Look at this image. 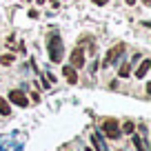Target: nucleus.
I'll return each instance as SVG.
<instances>
[{
  "mask_svg": "<svg viewBox=\"0 0 151 151\" xmlns=\"http://www.w3.org/2000/svg\"><path fill=\"white\" fill-rule=\"evenodd\" d=\"M47 51H49V60H51L53 65H60V62H62V56H65V42H62L60 33H53V36L47 40Z\"/></svg>",
  "mask_w": 151,
  "mask_h": 151,
  "instance_id": "f257e3e1",
  "label": "nucleus"
},
{
  "mask_svg": "<svg viewBox=\"0 0 151 151\" xmlns=\"http://www.w3.org/2000/svg\"><path fill=\"white\" fill-rule=\"evenodd\" d=\"M102 133L109 138V140H118V138L122 136V131H120V124H118V120L107 118V120L102 122Z\"/></svg>",
  "mask_w": 151,
  "mask_h": 151,
  "instance_id": "f03ea898",
  "label": "nucleus"
},
{
  "mask_svg": "<svg viewBox=\"0 0 151 151\" xmlns=\"http://www.w3.org/2000/svg\"><path fill=\"white\" fill-rule=\"evenodd\" d=\"M122 53H124V42H118V45H113V47H111V49L107 51V56H104L102 65H104V67H111L113 62H116V60H118L120 56H122Z\"/></svg>",
  "mask_w": 151,
  "mask_h": 151,
  "instance_id": "7ed1b4c3",
  "label": "nucleus"
},
{
  "mask_svg": "<svg viewBox=\"0 0 151 151\" xmlns=\"http://www.w3.org/2000/svg\"><path fill=\"white\" fill-rule=\"evenodd\" d=\"M71 67H73V69H82V67H85V51H82L80 45L71 51Z\"/></svg>",
  "mask_w": 151,
  "mask_h": 151,
  "instance_id": "20e7f679",
  "label": "nucleus"
},
{
  "mask_svg": "<svg viewBox=\"0 0 151 151\" xmlns=\"http://www.w3.org/2000/svg\"><path fill=\"white\" fill-rule=\"evenodd\" d=\"M9 102L18 104V107H27L29 100H27V93H24V91H20V89H11V91H9Z\"/></svg>",
  "mask_w": 151,
  "mask_h": 151,
  "instance_id": "39448f33",
  "label": "nucleus"
},
{
  "mask_svg": "<svg viewBox=\"0 0 151 151\" xmlns=\"http://www.w3.org/2000/svg\"><path fill=\"white\" fill-rule=\"evenodd\" d=\"M62 76H65V80L69 82V85H78V69H73V67H62Z\"/></svg>",
  "mask_w": 151,
  "mask_h": 151,
  "instance_id": "423d86ee",
  "label": "nucleus"
},
{
  "mask_svg": "<svg viewBox=\"0 0 151 151\" xmlns=\"http://www.w3.org/2000/svg\"><path fill=\"white\" fill-rule=\"evenodd\" d=\"M149 69H151V60H149V58H145V60L140 62V67L136 69V73H133V76H136V78H145Z\"/></svg>",
  "mask_w": 151,
  "mask_h": 151,
  "instance_id": "0eeeda50",
  "label": "nucleus"
},
{
  "mask_svg": "<svg viewBox=\"0 0 151 151\" xmlns=\"http://www.w3.org/2000/svg\"><path fill=\"white\" fill-rule=\"evenodd\" d=\"M91 142H93V147H96L98 151H109L107 147H104V142L100 140V136H98V133H93V136H91Z\"/></svg>",
  "mask_w": 151,
  "mask_h": 151,
  "instance_id": "6e6552de",
  "label": "nucleus"
},
{
  "mask_svg": "<svg viewBox=\"0 0 151 151\" xmlns=\"http://www.w3.org/2000/svg\"><path fill=\"white\" fill-rule=\"evenodd\" d=\"M0 116H11V107L7 102V98H0Z\"/></svg>",
  "mask_w": 151,
  "mask_h": 151,
  "instance_id": "1a4fd4ad",
  "label": "nucleus"
},
{
  "mask_svg": "<svg viewBox=\"0 0 151 151\" xmlns=\"http://www.w3.org/2000/svg\"><path fill=\"white\" fill-rule=\"evenodd\" d=\"M118 76H120V78H129V76H131V65H129V62L120 65V71H118Z\"/></svg>",
  "mask_w": 151,
  "mask_h": 151,
  "instance_id": "9d476101",
  "label": "nucleus"
},
{
  "mask_svg": "<svg viewBox=\"0 0 151 151\" xmlns=\"http://www.w3.org/2000/svg\"><path fill=\"white\" fill-rule=\"evenodd\" d=\"M120 131H122V133H133V131H136V124H133L131 120H127V122L120 127Z\"/></svg>",
  "mask_w": 151,
  "mask_h": 151,
  "instance_id": "9b49d317",
  "label": "nucleus"
},
{
  "mask_svg": "<svg viewBox=\"0 0 151 151\" xmlns=\"http://www.w3.org/2000/svg\"><path fill=\"white\" fill-rule=\"evenodd\" d=\"M133 136V145H136V149L138 151H147V147H145V142L140 140V136H136V133H131Z\"/></svg>",
  "mask_w": 151,
  "mask_h": 151,
  "instance_id": "f8f14e48",
  "label": "nucleus"
},
{
  "mask_svg": "<svg viewBox=\"0 0 151 151\" xmlns=\"http://www.w3.org/2000/svg\"><path fill=\"white\" fill-rule=\"evenodd\" d=\"M11 62H14V56H11V53H2V56H0V65H11Z\"/></svg>",
  "mask_w": 151,
  "mask_h": 151,
  "instance_id": "ddd939ff",
  "label": "nucleus"
},
{
  "mask_svg": "<svg viewBox=\"0 0 151 151\" xmlns=\"http://www.w3.org/2000/svg\"><path fill=\"white\" fill-rule=\"evenodd\" d=\"M91 2H93V5H98V7H102V5H107L109 0H91Z\"/></svg>",
  "mask_w": 151,
  "mask_h": 151,
  "instance_id": "4468645a",
  "label": "nucleus"
},
{
  "mask_svg": "<svg viewBox=\"0 0 151 151\" xmlns=\"http://www.w3.org/2000/svg\"><path fill=\"white\" fill-rule=\"evenodd\" d=\"M136 2H138V0H124V5H129V7H133Z\"/></svg>",
  "mask_w": 151,
  "mask_h": 151,
  "instance_id": "2eb2a0df",
  "label": "nucleus"
},
{
  "mask_svg": "<svg viewBox=\"0 0 151 151\" xmlns=\"http://www.w3.org/2000/svg\"><path fill=\"white\" fill-rule=\"evenodd\" d=\"M142 2H145V5H151V0H142Z\"/></svg>",
  "mask_w": 151,
  "mask_h": 151,
  "instance_id": "dca6fc26",
  "label": "nucleus"
}]
</instances>
